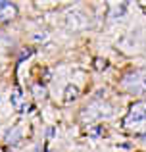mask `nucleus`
Instances as JSON below:
<instances>
[{
    "instance_id": "nucleus-2",
    "label": "nucleus",
    "mask_w": 146,
    "mask_h": 152,
    "mask_svg": "<svg viewBox=\"0 0 146 152\" xmlns=\"http://www.w3.org/2000/svg\"><path fill=\"white\" fill-rule=\"evenodd\" d=\"M146 119V102H135L131 108H129V112H127V115H125V119H123V125L125 127H133V125H137V123H140V121H144Z\"/></svg>"
},
{
    "instance_id": "nucleus-11",
    "label": "nucleus",
    "mask_w": 146,
    "mask_h": 152,
    "mask_svg": "<svg viewBox=\"0 0 146 152\" xmlns=\"http://www.w3.org/2000/svg\"><path fill=\"white\" fill-rule=\"evenodd\" d=\"M33 93H35V96H37V98H44L46 96V91H44V87H41V85H35L33 87Z\"/></svg>"
},
{
    "instance_id": "nucleus-13",
    "label": "nucleus",
    "mask_w": 146,
    "mask_h": 152,
    "mask_svg": "<svg viewBox=\"0 0 146 152\" xmlns=\"http://www.w3.org/2000/svg\"><path fill=\"white\" fill-rule=\"evenodd\" d=\"M29 54H33V50H31V48L29 50H23L21 56H19V62H21V60H25V58H29Z\"/></svg>"
},
{
    "instance_id": "nucleus-15",
    "label": "nucleus",
    "mask_w": 146,
    "mask_h": 152,
    "mask_svg": "<svg viewBox=\"0 0 146 152\" xmlns=\"http://www.w3.org/2000/svg\"><path fill=\"white\" fill-rule=\"evenodd\" d=\"M0 152H6V150H4V148H2V146H0Z\"/></svg>"
},
{
    "instance_id": "nucleus-1",
    "label": "nucleus",
    "mask_w": 146,
    "mask_h": 152,
    "mask_svg": "<svg viewBox=\"0 0 146 152\" xmlns=\"http://www.w3.org/2000/svg\"><path fill=\"white\" fill-rule=\"evenodd\" d=\"M121 87H123L127 93L140 96L146 93V71L139 69V71H129L123 79H121Z\"/></svg>"
},
{
    "instance_id": "nucleus-4",
    "label": "nucleus",
    "mask_w": 146,
    "mask_h": 152,
    "mask_svg": "<svg viewBox=\"0 0 146 152\" xmlns=\"http://www.w3.org/2000/svg\"><path fill=\"white\" fill-rule=\"evenodd\" d=\"M17 15V6L10 2H0V23L12 21Z\"/></svg>"
},
{
    "instance_id": "nucleus-6",
    "label": "nucleus",
    "mask_w": 146,
    "mask_h": 152,
    "mask_svg": "<svg viewBox=\"0 0 146 152\" xmlns=\"http://www.w3.org/2000/svg\"><path fill=\"white\" fill-rule=\"evenodd\" d=\"M10 102H12V106H14V110H17V112H23V110H25V104H23V94H21V91H19V89H15L14 93L10 94Z\"/></svg>"
},
{
    "instance_id": "nucleus-3",
    "label": "nucleus",
    "mask_w": 146,
    "mask_h": 152,
    "mask_svg": "<svg viewBox=\"0 0 146 152\" xmlns=\"http://www.w3.org/2000/svg\"><path fill=\"white\" fill-rule=\"evenodd\" d=\"M112 106L106 102H92L85 112H83V118L89 119V121H94V119H100V118H106V115L112 114Z\"/></svg>"
},
{
    "instance_id": "nucleus-12",
    "label": "nucleus",
    "mask_w": 146,
    "mask_h": 152,
    "mask_svg": "<svg viewBox=\"0 0 146 152\" xmlns=\"http://www.w3.org/2000/svg\"><path fill=\"white\" fill-rule=\"evenodd\" d=\"M100 135H102V127H90V129H89V137L98 139Z\"/></svg>"
},
{
    "instance_id": "nucleus-7",
    "label": "nucleus",
    "mask_w": 146,
    "mask_h": 152,
    "mask_svg": "<svg viewBox=\"0 0 146 152\" xmlns=\"http://www.w3.org/2000/svg\"><path fill=\"white\" fill-rule=\"evenodd\" d=\"M79 96V87L77 85H68L65 87V94H64V100L65 102H71Z\"/></svg>"
},
{
    "instance_id": "nucleus-8",
    "label": "nucleus",
    "mask_w": 146,
    "mask_h": 152,
    "mask_svg": "<svg viewBox=\"0 0 146 152\" xmlns=\"http://www.w3.org/2000/svg\"><path fill=\"white\" fill-rule=\"evenodd\" d=\"M92 66H94V69H96V71H104L106 67H108V60H106V58H100V56H96V58L92 60Z\"/></svg>"
},
{
    "instance_id": "nucleus-14",
    "label": "nucleus",
    "mask_w": 146,
    "mask_h": 152,
    "mask_svg": "<svg viewBox=\"0 0 146 152\" xmlns=\"http://www.w3.org/2000/svg\"><path fill=\"white\" fill-rule=\"evenodd\" d=\"M33 39H35V41H38V42H42V41H46V33H42V35L38 33V35H35Z\"/></svg>"
},
{
    "instance_id": "nucleus-5",
    "label": "nucleus",
    "mask_w": 146,
    "mask_h": 152,
    "mask_svg": "<svg viewBox=\"0 0 146 152\" xmlns=\"http://www.w3.org/2000/svg\"><path fill=\"white\" fill-rule=\"evenodd\" d=\"M85 25H86V18L81 12H73V14L68 15V27L69 29H83Z\"/></svg>"
},
{
    "instance_id": "nucleus-9",
    "label": "nucleus",
    "mask_w": 146,
    "mask_h": 152,
    "mask_svg": "<svg viewBox=\"0 0 146 152\" xmlns=\"http://www.w3.org/2000/svg\"><path fill=\"white\" fill-rule=\"evenodd\" d=\"M19 139H21V133H19V127H15V129L10 131V135H6V141L12 142V145H17Z\"/></svg>"
},
{
    "instance_id": "nucleus-10",
    "label": "nucleus",
    "mask_w": 146,
    "mask_h": 152,
    "mask_svg": "<svg viewBox=\"0 0 146 152\" xmlns=\"http://www.w3.org/2000/svg\"><path fill=\"white\" fill-rule=\"evenodd\" d=\"M121 15H125V4H121L119 8H115V10L112 12V19H117V18H121Z\"/></svg>"
}]
</instances>
